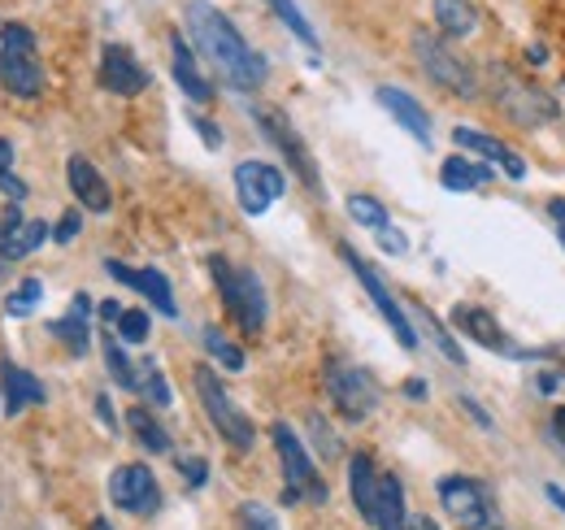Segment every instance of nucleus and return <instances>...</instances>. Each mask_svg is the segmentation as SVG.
<instances>
[{
    "label": "nucleus",
    "mask_w": 565,
    "mask_h": 530,
    "mask_svg": "<svg viewBox=\"0 0 565 530\" xmlns=\"http://www.w3.org/2000/svg\"><path fill=\"white\" fill-rule=\"evenodd\" d=\"M435 491H439L444 513L461 530H488L495 522L492 496H488V487L479 478H470V474H444L435 483Z\"/></svg>",
    "instance_id": "8"
},
{
    "label": "nucleus",
    "mask_w": 565,
    "mask_h": 530,
    "mask_svg": "<svg viewBox=\"0 0 565 530\" xmlns=\"http://www.w3.org/2000/svg\"><path fill=\"white\" fill-rule=\"evenodd\" d=\"M270 439H275V453H279V462H282V500H287V505H296V500H309V505H327V500H331V491H327V478L318 474L313 457L305 453L300 435H296L287 422H275Z\"/></svg>",
    "instance_id": "4"
},
{
    "label": "nucleus",
    "mask_w": 565,
    "mask_h": 530,
    "mask_svg": "<svg viewBox=\"0 0 565 530\" xmlns=\"http://www.w3.org/2000/svg\"><path fill=\"white\" fill-rule=\"evenodd\" d=\"M127 426H131V435L140 439L143 453H170V431H166V426H161V422H157L148 409H140V404H136V409L127 413Z\"/></svg>",
    "instance_id": "28"
},
{
    "label": "nucleus",
    "mask_w": 565,
    "mask_h": 530,
    "mask_svg": "<svg viewBox=\"0 0 565 530\" xmlns=\"http://www.w3.org/2000/svg\"><path fill=\"white\" fill-rule=\"evenodd\" d=\"M205 348H210V357L222 365V370H235V374L244 370V352H239L226 335L217 331V327H205Z\"/></svg>",
    "instance_id": "34"
},
{
    "label": "nucleus",
    "mask_w": 565,
    "mask_h": 530,
    "mask_svg": "<svg viewBox=\"0 0 565 530\" xmlns=\"http://www.w3.org/2000/svg\"><path fill=\"white\" fill-rule=\"evenodd\" d=\"M562 244H565V231H562Z\"/></svg>",
    "instance_id": "57"
},
{
    "label": "nucleus",
    "mask_w": 565,
    "mask_h": 530,
    "mask_svg": "<svg viewBox=\"0 0 565 530\" xmlns=\"http://www.w3.org/2000/svg\"><path fill=\"white\" fill-rule=\"evenodd\" d=\"M170 53H174V78H179V87H183V92H188L196 105H210V100H213L210 78L201 74L196 57H192V49H188V40H183L179 31H170Z\"/></svg>",
    "instance_id": "23"
},
{
    "label": "nucleus",
    "mask_w": 565,
    "mask_h": 530,
    "mask_svg": "<svg viewBox=\"0 0 565 530\" xmlns=\"http://www.w3.org/2000/svg\"><path fill=\"white\" fill-rule=\"evenodd\" d=\"M253 118H257V127L262 135L275 144L282 152V161L291 166V174L313 192V197H322V174H318V161H313V152H309V144L300 139V131L287 123V114L282 109H253Z\"/></svg>",
    "instance_id": "9"
},
{
    "label": "nucleus",
    "mask_w": 565,
    "mask_h": 530,
    "mask_svg": "<svg viewBox=\"0 0 565 530\" xmlns=\"http://www.w3.org/2000/svg\"><path fill=\"white\" fill-rule=\"evenodd\" d=\"M40 300H44V283H40V278H22V283L4 296V309H9L13 318H26V314H35Z\"/></svg>",
    "instance_id": "32"
},
{
    "label": "nucleus",
    "mask_w": 565,
    "mask_h": 530,
    "mask_svg": "<svg viewBox=\"0 0 565 530\" xmlns=\"http://www.w3.org/2000/svg\"><path fill=\"white\" fill-rule=\"evenodd\" d=\"M553 388H562V379H557V374H540V392L553 396Z\"/></svg>",
    "instance_id": "49"
},
{
    "label": "nucleus",
    "mask_w": 565,
    "mask_h": 530,
    "mask_svg": "<svg viewBox=\"0 0 565 530\" xmlns=\"http://www.w3.org/2000/svg\"><path fill=\"white\" fill-rule=\"evenodd\" d=\"M409 530H439L430 518H409Z\"/></svg>",
    "instance_id": "52"
},
{
    "label": "nucleus",
    "mask_w": 565,
    "mask_h": 530,
    "mask_svg": "<svg viewBox=\"0 0 565 530\" xmlns=\"http://www.w3.org/2000/svg\"><path fill=\"white\" fill-rule=\"evenodd\" d=\"M374 530H409L405 522V487L396 474H379V496H374Z\"/></svg>",
    "instance_id": "24"
},
{
    "label": "nucleus",
    "mask_w": 565,
    "mask_h": 530,
    "mask_svg": "<svg viewBox=\"0 0 565 530\" xmlns=\"http://www.w3.org/2000/svg\"><path fill=\"white\" fill-rule=\"evenodd\" d=\"M192 127L210 139V148H222V135H217V127H213V123H205V118H192Z\"/></svg>",
    "instance_id": "44"
},
{
    "label": "nucleus",
    "mask_w": 565,
    "mask_h": 530,
    "mask_svg": "<svg viewBox=\"0 0 565 530\" xmlns=\"http://www.w3.org/2000/svg\"><path fill=\"white\" fill-rule=\"evenodd\" d=\"M282 192H287V179H282L279 166H270V161H239L235 166V197H239V209L248 218H262Z\"/></svg>",
    "instance_id": "11"
},
{
    "label": "nucleus",
    "mask_w": 565,
    "mask_h": 530,
    "mask_svg": "<svg viewBox=\"0 0 565 530\" xmlns=\"http://www.w3.org/2000/svg\"><path fill=\"white\" fill-rule=\"evenodd\" d=\"M452 139H457V148H475L483 161H492V166H500L509 179H526V161L513 152V148H504L495 135L488 131H475V127H457L452 131Z\"/></svg>",
    "instance_id": "21"
},
{
    "label": "nucleus",
    "mask_w": 565,
    "mask_h": 530,
    "mask_svg": "<svg viewBox=\"0 0 565 530\" xmlns=\"http://www.w3.org/2000/svg\"><path fill=\"white\" fill-rule=\"evenodd\" d=\"M96 413H100V422H105V431H118V422H114V404H109V396L96 400Z\"/></svg>",
    "instance_id": "45"
},
{
    "label": "nucleus",
    "mask_w": 565,
    "mask_h": 530,
    "mask_svg": "<svg viewBox=\"0 0 565 530\" xmlns=\"http://www.w3.org/2000/svg\"><path fill=\"white\" fill-rule=\"evenodd\" d=\"M100 318H105V322H118V318H122V305H118V300H100Z\"/></svg>",
    "instance_id": "47"
},
{
    "label": "nucleus",
    "mask_w": 565,
    "mask_h": 530,
    "mask_svg": "<svg viewBox=\"0 0 565 530\" xmlns=\"http://www.w3.org/2000/svg\"><path fill=\"white\" fill-rule=\"evenodd\" d=\"M488 179H492V166H483V161L448 157V161L439 166V183H444L448 192H475V188H483Z\"/></svg>",
    "instance_id": "27"
},
{
    "label": "nucleus",
    "mask_w": 565,
    "mask_h": 530,
    "mask_svg": "<svg viewBox=\"0 0 565 530\" xmlns=\"http://www.w3.org/2000/svg\"><path fill=\"white\" fill-rule=\"evenodd\" d=\"M196 396L205 404V413H210L213 431L231 444V448H239V453H248L253 448V439H257V431H253V422H248V413L231 400V392L222 388V379L213 374L210 365H196Z\"/></svg>",
    "instance_id": "6"
},
{
    "label": "nucleus",
    "mask_w": 565,
    "mask_h": 530,
    "mask_svg": "<svg viewBox=\"0 0 565 530\" xmlns=\"http://www.w3.org/2000/svg\"><path fill=\"white\" fill-rule=\"evenodd\" d=\"M92 530H114V527H109L105 518H96V522H92Z\"/></svg>",
    "instance_id": "54"
},
{
    "label": "nucleus",
    "mask_w": 565,
    "mask_h": 530,
    "mask_svg": "<svg viewBox=\"0 0 565 530\" xmlns=\"http://www.w3.org/2000/svg\"><path fill=\"white\" fill-rule=\"evenodd\" d=\"M349 491H353L356 513L365 522H374V496H379V469H374V457L370 453H356L349 462Z\"/></svg>",
    "instance_id": "26"
},
{
    "label": "nucleus",
    "mask_w": 565,
    "mask_h": 530,
    "mask_svg": "<svg viewBox=\"0 0 565 530\" xmlns=\"http://www.w3.org/2000/svg\"><path fill=\"white\" fill-rule=\"evenodd\" d=\"M66 179H71V192L74 200L87 209V213H105L114 197H109V183L100 179V170L87 161V157H71L66 161Z\"/></svg>",
    "instance_id": "17"
},
{
    "label": "nucleus",
    "mask_w": 565,
    "mask_h": 530,
    "mask_svg": "<svg viewBox=\"0 0 565 530\" xmlns=\"http://www.w3.org/2000/svg\"><path fill=\"white\" fill-rule=\"evenodd\" d=\"M44 240H49V222H40V218H22L18 204L0 213V257H4V262H22V257H31Z\"/></svg>",
    "instance_id": "15"
},
{
    "label": "nucleus",
    "mask_w": 565,
    "mask_h": 530,
    "mask_svg": "<svg viewBox=\"0 0 565 530\" xmlns=\"http://www.w3.org/2000/svg\"><path fill=\"white\" fill-rule=\"evenodd\" d=\"M100 87L114 96H140L148 87V70L136 62V53L127 44H105L100 53Z\"/></svg>",
    "instance_id": "14"
},
{
    "label": "nucleus",
    "mask_w": 565,
    "mask_h": 530,
    "mask_svg": "<svg viewBox=\"0 0 565 530\" xmlns=\"http://www.w3.org/2000/svg\"><path fill=\"white\" fill-rule=\"evenodd\" d=\"M322 379H327V396L340 409V417L365 422V417L379 409V383H374V374L353 365V361L331 357L327 370H322Z\"/></svg>",
    "instance_id": "7"
},
{
    "label": "nucleus",
    "mask_w": 565,
    "mask_h": 530,
    "mask_svg": "<svg viewBox=\"0 0 565 530\" xmlns=\"http://www.w3.org/2000/svg\"><path fill=\"white\" fill-rule=\"evenodd\" d=\"M87 314H92V300L78 292L71 300V314L66 318H53L49 322V335L71 352V357H83L87 352V343H92V327H87Z\"/></svg>",
    "instance_id": "22"
},
{
    "label": "nucleus",
    "mask_w": 565,
    "mask_h": 530,
    "mask_svg": "<svg viewBox=\"0 0 565 530\" xmlns=\"http://www.w3.org/2000/svg\"><path fill=\"white\" fill-rule=\"evenodd\" d=\"M0 392H4V413H9V417H18L26 404H49L44 383H40L31 370L13 365V361L0 365Z\"/></svg>",
    "instance_id": "20"
},
{
    "label": "nucleus",
    "mask_w": 565,
    "mask_h": 530,
    "mask_svg": "<svg viewBox=\"0 0 565 530\" xmlns=\"http://www.w3.org/2000/svg\"><path fill=\"white\" fill-rule=\"evenodd\" d=\"M435 26L444 40H466L479 31V9L470 0H435Z\"/></svg>",
    "instance_id": "25"
},
{
    "label": "nucleus",
    "mask_w": 565,
    "mask_h": 530,
    "mask_svg": "<svg viewBox=\"0 0 565 530\" xmlns=\"http://www.w3.org/2000/svg\"><path fill=\"white\" fill-rule=\"evenodd\" d=\"M553 431H557V439H565V404L553 413Z\"/></svg>",
    "instance_id": "50"
},
{
    "label": "nucleus",
    "mask_w": 565,
    "mask_h": 530,
    "mask_svg": "<svg viewBox=\"0 0 565 530\" xmlns=\"http://www.w3.org/2000/svg\"><path fill=\"white\" fill-rule=\"evenodd\" d=\"M0 87L31 100L44 92V66H40V53L35 49H9L0 44Z\"/></svg>",
    "instance_id": "13"
},
{
    "label": "nucleus",
    "mask_w": 565,
    "mask_h": 530,
    "mask_svg": "<svg viewBox=\"0 0 565 530\" xmlns=\"http://www.w3.org/2000/svg\"><path fill=\"white\" fill-rule=\"evenodd\" d=\"M4 174H13V144L9 139H0V179Z\"/></svg>",
    "instance_id": "46"
},
{
    "label": "nucleus",
    "mask_w": 565,
    "mask_h": 530,
    "mask_svg": "<svg viewBox=\"0 0 565 530\" xmlns=\"http://www.w3.org/2000/svg\"><path fill=\"white\" fill-rule=\"evenodd\" d=\"M235 522H239V530H279V518L266 505H257V500H244L235 509Z\"/></svg>",
    "instance_id": "36"
},
{
    "label": "nucleus",
    "mask_w": 565,
    "mask_h": 530,
    "mask_svg": "<svg viewBox=\"0 0 565 530\" xmlns=\"http://www.w3.org/2000/svg\"><path fill=\"white\" fill-rule=\"evenodd\" d=\"M461 409H466V413H470V417H475V422H479L483 431H492V413H488L483 404H475L470 396H461Z\"/></svg>",
    "instance_id": "42"
},
{
    "label": "nucleus",
    "mask_w": 565,
    "mask_h": 530,
    "mask_svg": "<svg viewBox=\"0 0 565 530\" xmlns=\"http://www.w3.org/2000/svg\"><path fill=\"white\" fill-rule=\"evenodd\" d=\"M210 274H213V283H217V296H222L226 314L239 322V331H248V335L266 331L270 305H266V287H262L257 269L231 265L226 257H210Z\"/></svg>",
    "instance_id": "2"
},
{
    "label": "nucleus",
    "mask_w": 565,
    "mask_h": 530,
    "mask_svg": "<svg viewBox=\"0 0 565 530\" xmlns=\"http://www.w3.org/2000/svg\"><path fill=\"white\" fill-rule=\"evenodd\" d=\"M0 269H4V257H0Z\"/></svg>",
    "instance_id": "56"
},
{
    "label": "nucleus",
    "mask_w": 565,
    "mask_h": 530,
    "mask_svg": "<svg viewBox=\"0 0 565 530\" xmlns=\"http://www.w3.org/2000/svg\"><path fill=\"white\" fill-rule=\"evenodd\" d=\"M266 4L275 9V18H279L282 26H287L305 49H318V31H313V26H309V18L296 9V0H266Z\"/></svg>",
    "instance_id": "31"
},
{
    "label": "nucleus",
    "mask_w": 565,
    "mask_h": 530,
    "mask_svg": "<svg viewBox=\"0 0 565 530\" xmlns=\"http://www.w3.org/2000/svg\"><path fill=\"white\" fill-rule=\"evenodd\" d=\"M188 35L201 49V57L217 70V78L235 92H257L266 78V57L235 31V22L210 4V0H192L188 4Z\"/></svg>",
    "instance_id": "1"
},
{
    "label": "nucleus",
    "mask_w": 565,
    "mask_h": 530,
    "mask_svg": "<svg viewBox=\"0 0 565 530\" xmlns=\"http://www.w3.org/2000/svg\"><path fill=\"white\" fill-rule=\"evenodd\" d=\"M548 209H553V218H557V222H562V231H565V200H553V204H548Z\"/></svg>",
    "instance_id": "53"
},
{
    "label": "nucleus",
    "mask_w": 565,
    "mask_h": 530,
    "mask_svg": "<svg viewBox=\"0 0 565 530\" xmlns=\"http://www.w3.org/2000/svg\"><path fill=\"white\" fill-rule=\"evenodd\" d=\"M114 327H118V339H127V343H143V339H148V331H152L143 309H122V318H118Z\"/></svg>",
    "instance_id": "37"
},
{
    "label": "nucleus",
    "mask_w": 565,
    "mask_h": 530,
    "mask_svg": "<svg viewBox=\"0 0 565 530\" xmlns=\"http://www.w3.org/2000/svg\"><path fill=\"white\" fill-rule=\"evenodd\" d=\"M179 474L188 478V487H205V483H210V465H205V457H183V462H179Z\"/></svg>",
    "instance_id": "39"
},
{
    "label": "nucleus",
    "mask_w": 565,
    "mask_h": 530,
    "mask_svg": "<svg viewBox=\"0 0 565 530\" xmlns=\"http://www.w3.org/2000/svg\"><path fill=\"white\" fill-rule=\"evenodd\" d=\"M78 226H83V213H62V222H57V226H53V240H57V244H71L74 235H78Z\"/></svg>",
    "instance_id": "41"
},
{
    "label": "nucleus",
    "mask_w": 565,
    "mask_h": 530,
    "mask_svg": "<svg viewBox=\"0 0 565 530\" xmlns=\"http://www.w3.org/2000/svg\"><path fill=\"white\" fill-rule=\"evenodd\" d=\"M105 269H109L118 283H127V287H136L140 296H148L157 314H166V318H179V305H174L170 278H166L161 269H136V265H122V262H105Z\"/></svg>",
    "instance_id": "16"
},
{
    "label": "nucleus",
    "mask_w": 565,
    "mask_h": 530,
    "mask_svg": "<svg viewBox=\"0 0 565 530\" xmlns=\"http://www.w3.org/2000/svg\"><path fill=\"white\" fill-rule=\"evenodd\" d=\"M136 370H140V379H136V392H140V396L152 400L157 409H166V404L174 400V392H170V383H166V374H161V365H157L152 357H143V361H140V365H136Z\"/></svg>",
    "instance_id": "30"
},
{
    "label": "nucleus",
    "mask_w": 565,
    "mask_h": 530,
    "mask_svg": "<svg viewBox=\"0 0 565 530\" xmlns=\"http://www.w3.org/2000/svg\"><path fill=\"white\" fill-rule=\"evenodd\" d=\"M414 314H418V318L426 322V335L435 339V348H439V352H444L452 365H466V352L457 348V339H452V335L444 331V322H435V318H430V309H423V305H414Z\"/></svg>",
    "instance_id": "35"
},
{
    "label": "nucleus",
    "mask_w": 565,
    "mask_h": 530,
    "mask_svg": "<svg viewBox=\"0 0 565 530\" xmlns=\"http://www.w3.org/2000/svg\"><path fill=\"white\" fill-rule=\"evenodd\" d=\"M548 500H553L557 509H565V491H562V487H553V483H548Z\"/></svg>",
    "instance_id": "51"
},
{
    "label": "nucleus",
    "mask_w": 565,
    "mask_h": 530,
    "mask_svg": "<svg viewBox=\"0 0 565 530\" xmlns=\"http://www.w3.org/2000/svg\"><path fill=\"white\" fill-rule=\"evenodd\" d=\"M452 327L466 335V339H475L479 348H492V352H513L509 335L500 331V322H495L488 309H479V305H457V309H452Z\"/></svg>",
    "instance_id": "19"
},
{
    "label": "nucleus",
    "mask_w": 565,
    "mask_h": 530,
    "mask_svg": "<svg viewBox=\"0 0 565 530\" xmlns=\"http://www.w3.org/2000/svg\"><path fill=\"white\" fill-rule=\"evenodd\" d=\"M309 435H313V444H318V453H322V457H340V439L331 435V426H327V417H318V413H309Z\"/></svg>",
    "instance_id": "38"
},
{
    "label": "nucleus",
    "mask_w": 565,
    "mask_h": 530,
    "mask_svg": "<svg viewBox=\"0 0 565 530\" xmlns=\"http://www.w3.org/2000/svg\"><path fill=\"white\" fill-rule=\"evenodd\" d=\"M340 257H344V265L356 274V283L365 287V296L374 300V309L383 314V322L392 327V335L401 339V348H418V331H414V322H409V314L401 309V300L392 296V287L383 283V274L374 269L370 262H361V253L356 248H349V244H340Z\"/></svg>",
    "instance_id": "10"
},
{
    "label": "nucleus",
    "mask_w": 565,
    "mask_h": 530,
    "mask_svg": "<svg viewBox=\"0 0 565 530\" xmlns=\"http://www.w3.org/2000/svg\"><path fill=\"white\" fill-rule=\"evenodd\" d=\"M488 87H492L495 109H500L509 123H518V127H526V131L557 123V100H553L548 92H540L535 83H526L522 74H513L509 66L495 62Z\"/></svg>",
    "instance_id": "3"
},
{
    "label": "nucleus",
    "mask_w": 565,
    "mask_h": 530,
    "mask_svg": "<svg viewBox=\"0 0 565 530\" xmlns=\"http://www.w3.org/2000/svg\"><path fill=\"white\" fill-rule=\"evenodd\" d=\"M109 500L131 518H152L161 509V487L148 465H122L109 474Z\"/></svg>",
    "instance_id": "12"
},
{
    "label": "nucleus",
    "mask_w": 565,
    "mask_h": 530,
    "mask_svg": "<svg viewBox=\"0 0 565 530\" xmlns=\"http://www.w3.org/2000/svg\"><path fill=\"white\" fill-rule=\"evenodd\" d=\"M414 57H418V66L430 74V83H439L444 92H452V96H461V100H475L479 96V74L475 66L466 62V57H457L448 44H444V35H430L426 26L414 31Z\"/></svg>",
    "instance_id": "5"
},
{
    "label": "nucleus",
    "mask_w": 565,
    "mask_h": 530,
    "mask_svg": "<svg viewBox=\"0 0 565 530\" xmlns=\"http://www.w3.org/2000/svg\"><path fill=\"white\" fill-rule=\"evenodd\" d=\"M349 218H353L356 226H370V231H383V226H392L387 222V209H383V200L374 197H349Z\"/></svg>",
    "instance_id": "33"
},
{
    "label": "nucleus",
    "mask_w": 565,
    "mask_h": 530,
    "mask_svg": "<svg viewBox=\"0 0 565 530\" xmlns=\"http://www.w3.org/2000/svg\"><path fill=\"white\" fill-rule=\"evenodd\" d=\"M405 396H409V400H426V383H423V379H405Z\"/></svg>",
    "instance_id": "48"
},
{
    "label": "nucleus",
    "mask_w": 565,
    "mask_h": 530,
    "mask_svg": "<svg viewBox=\"0 0 565 530\" xmlns=\"http://www.w3.org/2000/svg\"><path fill=\"white\" fill-rule=\"evenodd\" d=\"M0 188H4V197H13V200H26V183L18 179V174H4L0 179Z\"/></svg>",
    "instance_id": "43"
},
{
    "label": "nucleus",
    "mask_w": 565,
    "mask_h": 530,
    "mask_svg": "<svg viewBox=\"0 0 565 530\" xmlns=\"http://www.w3.org/2000/svg\"><path fill=\"white\" fill-rule=\"evenodd\" d=\"M488 530H504V527H500V522H492V527H488Z\"/></svg>",
    "instance_id": "55"
},
{
    "label": "nucleus",
    "mask_w": 565,
    "mask_h": 530,
    "mask_svg": "<svg viewBox=\"0 0 565 530\" xmlns=\"http://www.w3.org/2000/svg\"><path fill=\"white\" fill-rule=\"evenodd\" d=\"M379 235V244H383V253H392V257H401V253H409V235H401L396 226H383V231H374Z\"/></svg>",
    "instance_id": "40"
},
{
    "label": "nucleus",
    "mask_w": 565,
    "mask_h": 530,
    "mask_svg": "<svg viewBox=\"0 0 565 530\" xmlns=\"http://www.w3.org/2000/svg\"><path fill=\"white\" fill-rule=\"evenodd\" d=\"M105 370H109V379H114L122 392H136L140 370H136V361L127 357V348H122L114 335H105Z\"/></svg>",
    "instance_id": "29"
},
{
    "label": "nucleus",
    "mask_w": 565,
    "mask_h": 530,
    "mask_svg": "<svg viewBox=\"0 0 565 530\" xmlns=\"http://www.w3.org/2000/svg\"><path fill=\"white\" fill-rule=\"evenodd\" d=\"M374 100H379V105H383V109H387L405 131L414 135L423 148H430V114H426L409 92H401V87H379V92H374Z\"/></svg>",
    "instance_id": "18"
}]
</instances>
